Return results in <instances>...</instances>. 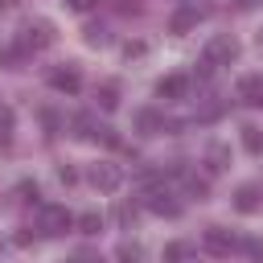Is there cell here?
Listing matches in <instances>:
<instances>
[{
  "mask_svg": "<svg viewBox=\"0 0 263 263\" xmlns=\"http://www.w3.org/2000/svg\"><path fill=\"white\" fill-rule=\"evenodd\" d=\"M238 53H242L238 37H230V33H218V37H210V41H205V53H201V62H205V66H230V62H238Z\"/></svg>",
  "mask_w": 263,
  "mask_h": 263,
  "instance_id": "6da1fadb",
  "label": "cell"
},
{
  "mask_svg": "<svg viewBox=\"0 0 263 263\" xmlns=\"http://www.w3.org/2000/svg\"><path fill=\"white\" fill-rule=\"evenodd\" d=\"M181 123L177 119H168L160 107H140L136 111V132L140 136H160V132H177Z\"/></svg>",
  "mask_w": 263,
  "mask_h": 263,
  "instance_id": "7a4b0ae2",
  "label": "cell"
},
{
  "mask_svg": "<svg viewBox=\"0 0 263 263\" xmlns=\"http://www.w3.org/2000/svg\"><path fill=\"white\" fill-rule=\"evenodd\" d=\"M70 226H74V214L66 205H41V214H37V230L41 234L53 238V234H66Z\"/></svg>",
  "mask_w": 263,
  "mask_h": 263,
  "instance_id": "3957f363",
  "label": "cell"
},
{
  "mask_svg": "<svg viewBox=\"0 0 263 263\" xmlns=\"http://www.w3.org/2000/svg\"><path fill=\"white\" fill-rule=\"evenodd\" d=\"M205 12H210V4H197V0H185L173 16H168V29L181 37V33H189V29H197V21H205Z\"/></svg>",
  "mask_w": 263,
  "mask_h": 263,
  "instance_id": "277c9868",
  "label": "cell"
},
{
  "mask_svg": "<svg viewBox=\"0 0 263 263\" xmlns=\"http://www.w3.org/2000/svg\"><path fill=\"white\" fill-rule=\"evenodd\" d=\"M201 247L210 251V255H218V259H226L230 251H238V238L226 230V226H205V234H201Z\"/></svg>",
  "mask_w": 263,
  "mask_h": 263,
  "instance_id": "5b68a950",
  "label": "cell"
},
{
  "mask_svg": "<svg viewBox=\"0 0 263 263\" xmlns=\"http://www.w3.org/2000/svg\"><path fill=\"white\" fill-rule=\"evenodd\" d=\"M29 53H37V49H45V45H53V25L49 21H33V25H25L21 29V37H16Z\"/></svg>",
  "mask_w": 263,
  "mask_h": 263,
  "instance_id": "8992f818",
  "label": "cell"
},
{
  "mask_svg": "<svg viewBox=\"0 0 263 263\" xmlns=\"http://www.w3.org/2000/svg\"><path fill=\"white\" fill-rule=\"evenodd\" d=\"M49 86H53L58 95H78V90H82V74H78V66H74V62L53 66V70H49Z\"/></svg>",
  "mask_w": 263,
  "mask_h": 263,
  "instance_id": "52a82bcc",
  "label": "cell"
},
{
  "mask_svg": "<svg viewBox=\"0 0 263 263\" xmlns=\"http://www.w3.org/2000/svg\"><path fill=\"white\" fill-rule=\"evenodd\" d=\"M86 181H90V185H95L99 193H115V189L123 185V173H119L115 164H103V160H99V164H90Z\"/></svg>",
  "mask_w": 263,
  "mask_h": 263,
  "instance_id": "ba28073f",
  "label": "cell"
},
{
  "mask_svg": "<svg viewBox=\"0 0 263 263\" xmlns=\"http://www.w3.org/2000/svg\"><path fill=\"white\" fill-rule=\"evenodd\" d=\"M230 205L238 214H255V210H263V189L259 185H238L234 197H230Z\"/></svg>",
  "mask_w": 263,
  "mask_h": 263,
  "instance_id": "9c48e42d",
  "label": "cell"
},
{
  "mask_svg": "<svg viewBox=\"0 0 263 263\" xmlns=\"http://www.w3.org/2000/svg\"><path fill=\"white\" fill-rule=\"evenodd\" d=\"M148 210H152V214H164V218H177V214H181V201H177L168 189L152 185V189H148Z\"/></svg>",
  "mask_w": 263,
  "mask_h": 263,
  "instance_id": "30bf717a",
  "label": "cell"
},
{
  "mask_svg": "<svg viewBox=\"0 0 263 263\" xmlns=\"http://www.w3.org/2000/svg\"><path fill=\"white\" fill-rule=\"evenodd\" d=\"M156 95L168 99V103H173V99H185V95H189V78H185V74H164V78L156 82Z\"/></svg>",
  "mask_w": 263,
  "mask_h": 263,
  "instance_id": "8fae6325",
  "label": "cell"
},
{
  "mask_svg": "<svg viewBox=\"0 0 263 263\" xmlns=\"http://www.w3.org/2000/svg\"><path fill=\"white\" fill-rule=\"evenodd\" d=\"M238 99L251 107H263V74H247L238 78Z\"/></svg>",
  "mask_w": 263,
  "mask_h": 263,
  "instance_id": "7c38bea8",
  "label": "cell"
},
{
  "mask_svg": "<svg viewBox=\"0 0 263 263\" xmlns=\"http://www.w3.org/2000/svg\"><path fill=\"white\" fill-rule=\"evenodd\" d=\"M70 132H74L78 140H95V136H99V119H95L90 111H78V115L70 119Z\"/></svg>",
  "mask_w": 263,
  "mask_h": 263,
  "instance_id": "4fadbf2b",
  "label": "cell"
},
{
  "mask_svg": "<svg viewBox=\"0 0 263 263\" xmlns=\"http://www.w3.org/2000/svg\"><path fill=\"white\" fill-rule=\"evenodd\" d=\"M25 62H29V49H25L21 41H12V45L0 49V66H4V70H21Z\"/></svg>",
  "mask_w": 263,
  "mask_h": 263,
  "instance_id": "5bb4252c",
  "label": "cell"
},
{
  "mask_svg": "<svg viewBox=\"0 0 263 263\" xmlns=\"http://www.w3.org/2000/svg\"><path fill=\"white\" fill-rule=\"evenodd\" d=\"M205 164H210V173H222V168H230V148L214 140V144L205 148Z\"/></svg>",
  "mask_w": 263,
  "mask_h": 263,
  "instance_id": "9a60e30c",
  "label": "cell"
},
{
  "mask_svg": "<svg viewBox=\"0 0 263 263\" xmlns=\"http://www.w3.org/2000/svg\"><path fill=\"white\" fill-rule=\"evenodd\" d=\"M160 263H193V247L189 242H164Z\"/></svg>",
  "mask_w": 263,
  "mask_h": 263,
  "instance_id": "2e32d148",
  "label": "cell"
},
{
  "mask_svg": "<svg viewBox=\"0 0 263 263\" xmlns=\"http://www.w3.org/2000/svg\"><path fill=\"white\" fill-rule=\"evenodd\" d=\"M95 103H99L103 111H115V107H119V86H115V82H99V86H95Z\"/></svg>",
  "mask_w": 263,
  "mask_h": 263,
  "instance_id": "e0dca14e",
  "label": "cell"
},
{
  "mask_svg": "<svg viewBox=\"0 0 263 263\" xmlns=\"http://www.w3.org/2000/svg\"><path fill=\"white\" fill-rule=\"evenodd\" d=\"M115 259H119V263H144V247H140L136 238H123V242L115 247Z\"/></svg>",
  "mask_w": 263,
  "mask_h": 263,
  "instance_id": "ac0fdd59",
  "label": "cell"
},
{
  "mask_svg": "<svg viewBox=\"0 0 263 263\" xmlns=\"http://www.w3.org/2000/svg\"><path fill=\"white\" fill-rule=\"evenodd\" d=\"M242 148H247L251 156H263V127L247 123V127H242Z\"/></svg>",
  "mask_w": 263,
  "mask_h": 263,
  "instance_id": "d6986e66",
  "label": "cell"
},
{
  "mask_svg": "<svg viewBox=\"0 0 263 263\" xmlns=\"http://www.w3.org/2000/svg\"><path fill=\"white\" fill-rule=\"evenodd\" d=\"M74 226H78L82 234H99V230H103V214H99V210H86V214L74 218Z\"/></svg>",
  "mask_w": 263,
  "mask_h": 263,
  "instance_id": "ffe728a7",
  "label": "cell"
},
{
  "mask_svg": "<svg viewBox=\"0 0 263 263\" xmlns=\"http://www.w3.org/2000/svg\"><path fill=\"white\" fill-rule=\"evenodd\" d=\"M136 218H140V205H132V201H119V205H115V222H119V226H127V230H132V226H136Z\"/></svg>",
  "mask_w": 263,
  "mask_h": 263,
  "instance_id": "44dd1931",
  "label": "cell"
},
{
  "mask_svg": "<svg viewBox=\"0 0 263 263\" xmlns=\"http://www.w3.org/2000/svg\"><path fill=\"white\" fill-rule=\"evenodd\" d=\"M185 189H189V193L201 201V197L210 193V181H205V177H197V173H185Z\"/></svg>",
  "mask_w": 263,
  "mask_h": 263,
  "instance_id": "7402d4cb",
  "label": "cell"
},
{
  "mask_svg": "<svg viewBox=\"0 0 263 263\" xmlns=\"http://www.w3.org/2000/svg\"><path fill=\"white\" fill-rule=\"evenodd\" d=\"M12 193H16V201H37V197H41L37 181H29V177H25V181H16V189H12Z\"/></svg>",
  "mask_w": 263,
  "mask_h": 263,
  "instance_id": "603a6c76",
  "label": "cell"
},
{
  "mask_svg": "<svg viewBox=\"0 0 263 263\" xmlns=\"http://www.w3.org/2000/svg\"><path fill=\"white\" fill-rule=\"evenodd\" d=\"M111 8H115L119 16H140V12H144V0H111Z\"/></svg>",
  "mask_w": 263,
  "mask_h": 263,
  "instance_id": "cb8c5ba5",
  "label": "cell"
},
{
  "mask_svg": "<svg viewBox=\"0 0 263 263\" xmlns=\"http://www.w3.org/2000/svg\"><path fill=\"white\" fill-rule=\"evenodd\" d=\"M12 123H16V119H12V107H0V144L12 140Z\"/></svg>",
  "mask_w": 263,
  "mask_h": 263,
  "instance_id": "d4e9b609",
  "label": "cell"
},
{
  "mask_svg": "<svg viewBox=\"0 0 263 263\" xmlns=\"http://www.w3.org/2000/svg\"><path fill=\"white\" fill-rule=\"evenodd\" d=\"M82 37H86V45H107V29L103 25H86Z\"/></svg>",
  "mask_w": 263,
  "mask_h": 263,
  "instance_id": "484cf974",
  "label": "cell"
},
{
  "mask_svg": "<svg viewBox=\"0 0 263 263\" xmlns=\"http://www.w3.org/2000/svg\"><path fill=\"white\" fill-rule=\"evenodd\" d=\"M238 247L247 251V259H255V263H263V238H242Z\"/></svg>",
  "mask_w": 263,
  "mask_h": 263,
  "instance_id": "4316f807",
  "label": "cell"
},
{
  "mask_svg": "<svg viewBox=\"0 0 263 263\" xmlns=\"http://www.w3.org/2000/svg\"><path fill=\"white\" fill-rule=\"evenodd\" d=\"M144 53H148L144 41H123V58H144Z\"/></svg>",
  "mask_w": 263,
  "mask_h": 263,
  "instance_id": "83f0119b",
  "label": "cell"
},
{
  "mask_svg": "<svg viewBox=\"0 0 263 263\" xmlns=\"http://www.w3.org/2000/svg\"><path fill=\"white\" fill-rule=\"evenodd\" d=\"M58 181H62V185H74V181H78V168H74V164H58Z\"/></svg>",
  "mask_w": 263,
  "mask_h": 263,
  "instance_id": "f1b7e54d",
  "label": "cell"
},
{
  "mask_svg": "<svg viewBox=\"0 0 263 263\" xmlns=\"http://www.w3.org/2000/svg\"><path fill=\"white\" fill-rule=\"evenodd\" d=\"M95 140H103L107 148H115V144H119V136H115V127H99V136H95Z\"/></svg>",
  "mask_w": 263,
  "mask_h": 263,
  "instance_id": "f546056e",
  "label": "cell"
},
{
  "mask_svg": "<svg viewBox=\"0 0 263 263\" xmlns=\"http://www.w3.org/2000/svg\"><path fill=\"white\" fill-rule=\"evenodd\" d=\"M41 123H45V127H49V132H58V123H62V119H58V115H53V111H41Z\"/></svg>",
  "mask_w": 263,
  "mask_h": 263,
  "instance_id": "4dcf8cb0",
  "label": "cell"
},
{
  "mask_svg": "<svg viewBox=\"0 0 263 263\" xmlns=\"http://www.w3.org/2000/svg\"><path fill=\"white\" fill-rule=\"evenodd\" d=\"M99 0H70V8H78V12H86V8H95Z\"/></svg>",
  "mask_w": 263,
  "mask_h": 263,
  "instance_id": "1f68e13d",
  "label": "cell"
},
{
  "mask_svg": "<svg viewBox=\"0 0 263 263\" xmlns=\"http://www.w3.org/2000/svg\"><path fill=\"white\" fill-rule=\"evenodd\" d=\"M255 4H263V0H234V8H242V12H247V8H255Z\"/></svg>",
  "mask_w": 263,
  "mask_h": 263,
  "instance_id": "d6a6232c",
  "label": "cell"
},
{
  "mask_svg": "<svg viewBox=\"0 0 263 263\" xmlns=\"http://www.w3.org/2000/svg\"><path fill=\"white\" fill-rule=\"evenodd\" d=\"M74 263H99V259H86V255H82V259H74Z\"/></svg>",
  "mask_w": 263,
  "mask_h": 263,
  "instance_id": "836d02e7",
  "label": "cell"
},
{
  "mask_svg": "<svg viewBox=\"0 0 263 263\" xmlns=\"http://www.w3.org/2000/svg\"><path fill=\"white\" fill-rule=\"evenodd\" d=\"M0 8H4V0H0Z\"/></svg>",
  "mask_w": 263,
  "mask_h": 263,
  "instance_id": "e575fe53",
  "label": "cell"
},
{
  "mask_svg": "<svg viewBox=\"0 0 263 263\" xmlns=\"http://www.w3.org/2000/svg\"><path fill=\"white\" fill-rule=\"evenodd\" d=\"M259 41H263V33H259Z\"/></svg>",
  "mask_w": 263,
  "mask_h": 263,
  "instance_id": "d590c367",
  "label": "cell"
}]
</instances>
